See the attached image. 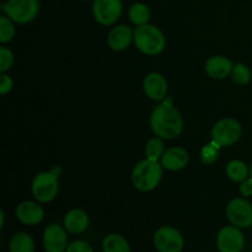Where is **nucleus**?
<instances>
[{
	"mask_svg": "<svg viewBox=\"0 0 252 252\" xmlns=\"http://www.w3.org/2000/svg\"><path fill=\"white\" fill-rule=\"evenodd\" d=\"M150 127L158 137L175 139L182 133L184 121L172 105L160 103L153 110L150 116Z\"/></svg>",
	"mask_w": 252,
	"mask_h": 252,
	"instance_id": "1",
	"label": "nucleus"
},
{
	"mask_svg": "<svg viewBox=\"0 0 252 252\" xmlns=\"http://www.w3.org/2000/svg\"><path fill=\"white\" fill-rule=\"evenodd\" d=\"M162 165L158 160L145 159L138 162L132 172V182L137 189L148 192L154 189L159 185L162 176Z\"/></svg>",
	"mask_w": 252,
	"mask_h": 252,
	"instance_id": "2",
	"label": "nucleus"
},
{
	"mask_svg": "<svg viewBox=\"0 0 252 252\" xmlns=\"http://www.w3.org/2000/svg\"><path fill=\"white\" fill-rule=\"evenodd\" d=\"M135 46L142 53L148 56H157L165 48V37L158 27L145 24L138 26L133 37Z\"/></svg>",
	"mask_w": 252,
	"mask_h": 252,
	"instance_id": "3",
	"label": "nucleus"
},
{
	"mask_svg": "<svg viewBox=\"0 0 252 252\" xmlns=\"http://www.w3.org/2000/svg\"><path fill=\"white\" fill-rule=\"evenodd\" d=\"M2 11L17 24H27L39 11L38 0H7L1 5Z\"/></svg>",
	"mask_w": 252,
	"mask_h": 252,
	"instance_id": "4",
	"label": "nucleus"
},
{
	"mask_svg": "<svg viewBox=\"0 0 252 252\" xmlns=\"http://www.w3.org/2000/svg\"><path fill=\"white\" fill-rule=\"evenodd\" d=\"M58 176L52 171L39 172L32 181V194L41 203H48L58 193Z\"/></svg>",
	"mask_w": 252,
	"mask_h": 252,
	"instance_id": "5",
	"label": "nucleus"
},
{
	"mask_svg": "<svg viewBox=\"0 0 252 252\" xmlns=\"http://www.w3.org/2000/svg\"><path fill=\"white\" fill-rule=\"evenodd\" d=\"M241 125L234 118H223L212 128V139L221 147H230L235 144L241 137Z\"/></svg>",
	"mask_w": 252,
	"mask_h": 252,
	"instance_id": "6",
	"label": "nucleus"
},
{
	"mask_svg": "<svg viewBox=\"0 0 252 252\" xmlns=\"http://www.w3.org/2000/svg\"><path fill=\"white\" fill-rule=\"evenodd\" d=\"M154 246L159 252H181L184 249V238L177 229L161 226L154 234Z\"/></svg>",
	"mask_w": 252,
	"mask_h": 252,
	"instance_id": "7",
	"label": "nucleus"
},
{
	"mask_svg": "<svg viewBox=\"0 0 252 252\" xmlns=\"http://www.w3.org/2000/svg\"><path fill=\"white\" fill-rule=\"evenodd\" d=\"M122 9V0H95L93 5V14L98 24L110 26L120 19Z\"/></svg>",
	"mask_w": 252,
	"mask_h": 252,
	"instance_id": "8",
	"label": "nucleus"
},
{
	"mask_svg": "<svg viewBox=\"0 0 252 252\" xmlns=\"http://www.w3.org/2000/svg\"><path fill=\"white\" fill-rule=\"evenodd\" d=\"M226 217L238 228H250L252 225V204L245 198H234L226 207Z\"/></svg>",
	"mask_w": 252,
	"mask_h": 252,
	"instance_id": "9",
	"label": "nucleus"
},
{
	"mask_svg": "<svg viewBox=\"0 0 252 252\" xmlns=\"http://www.w3.org/2000/svg\"><path fill=\"white\" fill-rule=\"evenodd\" d=\"M245 238L238 226H224L217 236V246L220 252H241Z\"/></svg>",
	"mask_w": 252,
	"mask_h": 252,
	"instance_id": "10",
	"label": "nucleus"
},
{
	"mask_svg": "<svg viewBox=\"0 0 252 252\" xmlns=\"http://www.w3.org/2000/svg\"><path fill=\"white\" fill-rule=\"evenodd\" d=\"M43 245L47 252H63L68 248V239L64 229L58 224H51L43 233Z\"/></svg>",
	"mask_w": 252,
	"mask_h": 252,
	"instance_id": "11",
	"label": "nucleus"
},
{
	"mask_svg": "<svg viewBox=\"0 0 252 252\" xmlns=\"http://www.w3.org/2000/svg\"><path fill=\"white\" fill-rule=\"evenodd\" d=\"M143 89L148 97L154 101H162L166 98L169 86H167L166 79L161 74L150 73L145 76Z\"/></svg>",
	"mask_w": 252,
	"mask_h": 252,
	"instance_id": "12",
	"label": "nucleus"
},
{
	"mask_svg": "<svg viewBox=\"0 0 252 252\" xmlns=\"http://www.w3.org/2000/svg\"><path fill=\"white\" fill-rule=\"evenodd\" d=\"M16 218L25 225H37L44 218V212L39 204L25 201L16 207Z\"/></svg>",
	"mask_w": 252,
	"mask_h": 252,
	"instance_id": "13",
	"label": "nucleus"
},
{
	"mask_svg": "<svg viewBox=\"0 0 252 252\" xmlns=\"http://www.w3.org/2000/svg\"><path fill=\"white\" fill-rule=\"evenodd\" d=\"M133 37H134V32L130 30V27H128L127 25H120L117 27H113L110 31L107 43L113 51H125L129 47Z\"/></svg>",
	"mask_w": 252,
	"mask_h": 252,
	"instance_id": "14",
	"label": "nucleus"
},
{
	"mask_svg": "<svg viewBox=\"0 0 252 252\" xmlns=\"http://www.w3.org/2000/svg\"><path fill=\"white\" fill-rule=\"evenodd\" d=\"M189 162V153L184 148L174 147L167 149L161 157V165L170 171L184 169Z\"/></svg>",
	"mask_w": 252,
	"mask_h": 252,
	"instance_id": "15",
	"label": "nucleus"
},
{
	"mask_svg": "<svg viewBox=\"0 0 252 252\" xmlns=\"http://www.w3.org/2000/svg\"><path fill=\"white\" fill-rule=\"evenodd\" d=\"M234 64L230 59L221 56H214L207 61L206 71L211 78L213 79H224L231 74Z\"/></svg>",
	"mask_w": 252,
	"mask_h": 252,
	"instance_id": "16",
	"label": "nucleus"
},
{
	"mask_svg": "<svg viewBox=\"0 0 252 252\" xmlns=\"http://www.w3.org/2000/svg\"><path fill=\"white\" fill-rule=\"evenodd\" d=\"M64 224L69 233L80 234L85 231L89 226V217L81 209H71L64 218Z\"/></svg>",
	"mask_w": 252,
	"mask_h": 252,
	"instance_id": "17",
	"label": "nucleus"
},
{
	"mask_svg": "<svg viewBox=\"0 0 252 252\" xmlns=\"http://www.w3.org/2000/svg\"><path fill=\"white\" fill-rule=\"evenodd\" d=\"M10 252H33L34 241L26 233H17L10 240Z\"/></svg>",
	"mask_w": 252,
	"mask_h": 252,
	"instance_id": "18",
	"label": "nucleus"
},
{
	"mask_svg": "<svg viewBox=\"0 0 252 252\" xmlns=\"http://www.w3.org/2000/svg\"><path fill=\"white\" fill-rule=\"evenodd\" d=\"M102 250L103 252H130V246L123 236L111 234L103 239Z\"/></svg>",
	"mask_w": 252,
	"mask_h": 252,
	"instance_id": "19",
	"label": "nucleus"
},
{
	"mask_svg": "<svg viewBox=\"0 0 252 252\" xmlns=\"http://www.w3.org/2000/svg\"><path fill=\"white\" fill-rule=\"evenodd\" d=\"M226 175L234 182H243L250 177V169L245 162L240 160H233L226 165Z\"/></svg>",
	"mask_w": 252,
	"mask_h": 252,
	"instance_id": "20",
	"label": "nucleus"
},
{
	"mask_svg": "<svg viewBox=\"0 0 252 252\" xmlns=\"http://www.w3.org/2000/svg\"><path fill=\"white\" fill-rule=\"evenodd\" d=\"M129 19L137 26H142V25L148 24L150 19V10L143 2H134L132 6L129 7Z\"/></svg>",
	"mask_w": 252,
	"mask_h": 252,
	"instance_id": "21",
	"label": "nucleus"
},
{
	"mask_svg": "<svg viewBox=\"0 0 252 252\" xmlns=\"http://www.w3.org/2000/svg\"><path fill=\"white\" fill-rule=\"evenodd\" d=\"M220 144H218L217 142H214L212 139L211 143L204 145L201 149V154H199V158H201V161L206 165H211L213 162L217 161L219 157V150H220Z\"/></svg>",
	"mask_w": 252,
	"mask_h": 252,
	"instance_id": "22",
	"label": "nucleus"
},
{
	"mask_svg": "<svg viewBox=\"0 0 252 252\" xmlns=\"http://www.w3.org/2000/svg\"><path fill=\"white\" fill-rule=\"evenodd\" d=\"M231 78H233L234 83H236L238 85H246L251 80V70L245 64L236 63L234 64Z\"/></svg>",
	"mask_w": 252,
	"mask_h": 252,
	"instance_id": "23",
	"label": "nucleus"
},
{
	"mask_svg": "<svg viewBox=\"0 0 252 252\" xmlns=\"http://www.w3.org/2000/svg\"><path fill=\"white\" fill-rule=\"evenodd\" d=\"M164 153V143L160 139V137L152 138L145 145V154H147L148 159L159 160Z\"/></svg>",
	"mask_w": 252,
	"mask_h": 252,
	"instance_id": "24",
	"label": "nucleus"
},
{
	"mask_svg": "<svg viewBox=\"0 0 252 252\" xmlns=\"http://www.w3.org/2000/svg\"><path fill=\"white\" fill-rule=\"evenodd\" d=\"M14 34L15 26L12 24V20L6 15L0 16V42L6 43V42L11 41Z\"/></svg>",
	"mask_w": 252,
	"mask_h": 252,
	"instance_id": "25",
	"label": "nucleus"
},
{
	"mask_svg": "<svg viewBox=\"0 0 252 252\" xmlns=\"http://www.w3.org/2000/svg\"><path fill=\"white\" fill-rule=\"evenodd\" d=\"M14 63V54L6 47H0V71L5 73Z\"/></svg>",
	"mask_w": 252,
	"mask_h": 252,
	"instance_id": "26",
	"label": "nucleus"
},
{
	"mask_svg": "<svg viewBox=\"0 0 252 252\" xmlns=\"http://www.w3.org/2000/svg\"><path fill=\"white\" fill-rule=\"evenodd\" d=\"M65 252H94V250L88 243H85V241L76 240L73 241L71 244H69Z\"/></svg>",
	"mask_w": 252,
	"mask_h": 252,
	"instance_id": "27",
	"label": "nucleus"
},
{
	"mask_svg": "<svg viewBox=\"0 0 252 252\" xmlns=\"http://www.w3.org/2000/svg\"><path fill=\"white\" fill-rule=\"evenodd\" d=\"M12 89V80L9 75L6 74H1L0 75V94L5 95V94L9 93Z\"/></svg>",
	"mask_w": 252,
	"mask_h": 252,
	"instance_id": "28",
	"label": "nucleus"
},
{
	"mask_svg": "<svg viewBox=\"0 0 252 252\" xmlns=\"http://www.w3.org/2000/svg\"><path fill=\"white\" fill-rule=\"evenodd\" d=\"M239 191H240L241 196H244V197H251L252 196V177L251 176L248 177L245 181L241 182Z\"/></svg>",
	"mask_w": 252,
	"mask_h": 252,
	"instance_id": "29",
	"label": "nucleus"
},
{
	"mask_svg": "<svg viewBox=\"0 0 252 252\" xmlns=\"http://www.w3.org/2000/svg\"><path fill=\"white\" fill-rule=\"evenodd\" d=\"M0 217H1V224H0V226L2 228V225H4V212H0Z\"/></svg>",
	"mask_w": 252,
	"mask_h": 252,
	"instance_id": "30",
	"label": "nucleus"
},
{
	"mask_svg": "<svg viewBox=\"0 0 252 252\" xmlns=\"http://www.w3.org/2000/svg\"><path fill=\"white\" fill-rule=\"evenodd\" d=\"M250 176L252 177V165H251V167H250Z\"/></svg>",
	"mask_w": 252,
	"mask_h": 252,
	"instance_id": "31",
	"label": "nucleus"
}]
</instances>
